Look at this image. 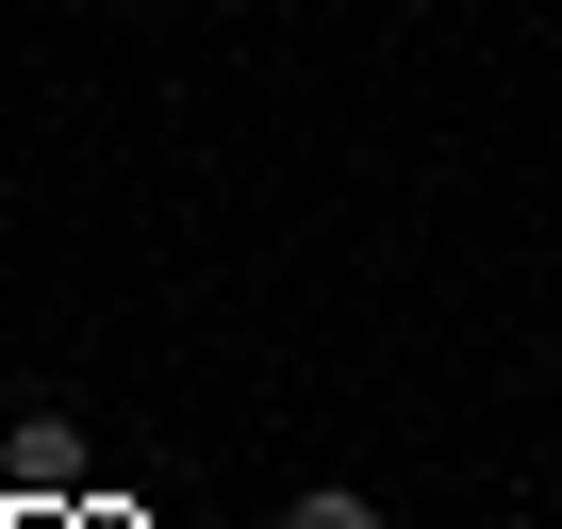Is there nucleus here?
Segmentation results:
<instances>
[{"label":"nucleus","instance_id":"1","mask_svg":"<svg viewBox=\"0 0 562 529\" xmlns=\"http://www.w3.org/2000/svg\"><path fill=\"white\" fill-rule=\"evenodd\" d=\"M281 529H381V496L364 480H315V496H281Z\"/></svg>","mask_w":562,"mask_h":529}]
</instances>
